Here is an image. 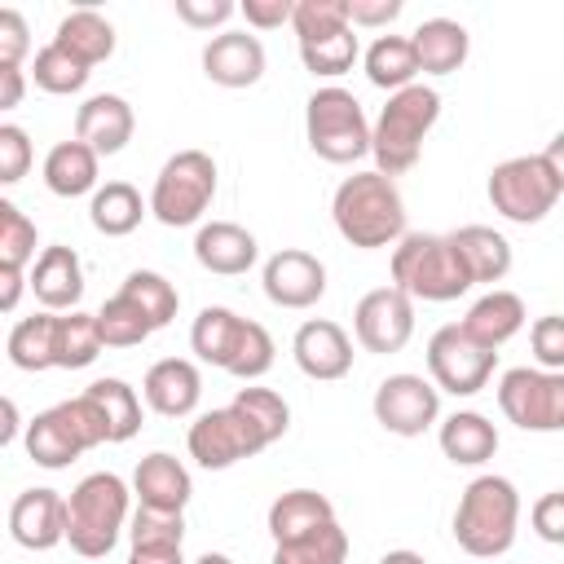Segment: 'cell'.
Wrapping results in <instances>:
<instances>
[{
    "label": "cell",
    "instance_id": "1",
    "mask_svg": "<svg viewBox=\"0 0 564 564\" xmlns=\"http://www.w3.org/2000/svg\"><path fill=\"white\" fill-rule=\"evenodd\" d=\"M291 427V405L273 388H238V397L220 410H207L189 423L185 445L189 458L207 471H225L242 458H256Z\"/></svg>",
    "mask_w": 564,
    "mask_h": 564
},
{
    "label": "cell",
    "instance_id": "2",
    "mask_svg": "<svg viewBox=\"0 0 564 564\" xmlns=\"http://www.w3.org/2000/svg\"><path fill=\"white\" fill-rule=\"evenodd\" d=\"M330 220H335L339 238L361 247V251L397 247L410 234L405 229V198H401L397 181L383 176V172L344 176L335 198H330Z\"/></svg>",
    "mask_w": 564,
    "mask_h": 564
},
{
    "label": "cell",
    "instance_id": "3",
    "mask_svg": "<svg viewBox=\"0 0 564 564\" xmlns=\"http://www.w3.org/2000/svg\"><path fill=\"white\" fill-rule=\"evenodd\" d=\"M189 348H194L198 361H207V366H216V370H225L242 383H256L273 366V335L260 322L238 317L225 304H207L194 317Z\"/></svg>",
    "mask_w": 564,
    "mask_h": 564
},
{
    "label": "cell",
    "instance_id": "4",
    "mask_svg": "<svg viewBox=\"0 0 564 564\" xmlns=\"http://www.w3.org/2000/svg\"><path fill=\"white\" fill-rule=\"evenodd\" d=\"M520 529V494L507 476H476L454 507V542L476 560H498L511 551Z\"/></svg>",
    "mask_w": 564,
    "mask_h": 564
},
{
    "label": "cell",
    "instance_id": "5",
    "mask_svg": "<svg viewBox=\"0 0 564 564\" xmlns=\"http://www.w3.org/2000/svg\"><path fill=\"white\" fill-rule=\"evenodd\" d=\"M441 119V93L427 84H410L401 93H388L375 128H370V154H375V172L383 176H401L419 163L423 154V137L432 132V123Z\"/></svg>",
    "mask_w": 564,
    "mask_h": 564
},
{
    "label": "cell",
    "instance_id": "6",
    "mask_svg": "<svg viewBox=\"0 0 564 564\" xmlns=\"http://www.w3.org/2000/svg\"><path fill=\"white\" fill-rule=\"evenodd\" d=\"M128 502H132V489L123 485V476H115V471L84 476L66 498V542H70V551L84 555V560L110 555L119 533L132 520Z\"/></svg>",
    "mask_w": 564,
    "mask_h": 564
},
{
    "label": "cell",
    "instance_id": "7",
    "mask_svg": "<svg viewBox=\"0 0 564 564\" xmlns=\"http://www.w3.org/2000/svg\"><path fill=\"white\" fill-rule=\"evenodd\" d=\"M392 286L423 304H449L471 286V278H467L458 251L449 247V234L419 229L392 247Z\"/></svg>",
    "mask_w": 564,
    "mask_h": 564
},
{
    "label": "cell",
    "instance_id": "8",
    "mask_svg": "<svg viewBox=\"0 0 564 564\" xmlns=\"http://www.w3.org/2000/svg\"><path fill=\"white\" fill-rule=\"evenodd\" d=\"M93 445H110V436H106V419H101V410L93 405L88 392H79L70 401H57V405L40 410L26 423V454H31L35 467L62 471L79 454H88Z\"/></svg>",
    "mask_w": 564,
    "mask_h": 564
},
{
    "label": "cell",
    "instance_id": "9",
    "mask_svg": "<svg viewBox=\"0 0 564 564\" xmlns=\"http://www.w3.org/2000/svg\"><path fill=\"white\" fill-rule=\"evenodd\" d=\"M291 26H295L304 70H313L322 79L348 75L352 62L361 57L357 31L348 22V0H295Z\"/></svg>",
    "mask_w": 564,
    "mask_h": 564
},
{
    "label": "cell",
    "instance_id": "10",
    "mask_svg": "<svg viewBox=\"0 0 564 564\" xmlns=\"http://www.w3.org/2000/svg\"><path fill=\"white\" fill-rule=\"evenodd\" d=\"M304 141L326 163L366 159L370 154V123H366L361 101L339 84L317 88L308 97V106H304Z\"/></svg>",
    "mask_w": 564,
    "mask_h": 564
},
{
    "label": "cell",
    "instance_id": "11",
    "mask_svg": "<svg viewBox=\"0 0 564 564\" xmlns=\"http://www.w3.org/2000/svg\"><path fill=\"white\" fill-rule=\"evenodd\" d=\"M216 198V159L207 150H176L150 189V216L167 229L198 225Z\"/></svg>",
    "mask_w": 564,
    "mask_h": 564
},
{
    "label": "cell",
    "instance_id": "12",
    "mask_svg": "<svg viewBox=\"0 0 564 564\" xmlns=\"http://www.w3.org/2000/svg\"><path fill=\"white\" fill-rule=\"evenodd\" d=\"M494 212L511 225H538L555 198L564 194L560 181L551 176L546 159L542 154H516V159H502L494 172H489V185H485Z\"/></svg>",
    "mask_w": 564,
    "mask_h": 564
},
{
    "label": "cell",
    "instance_id": "13",
    "mask_svg": "<svg viewBox=\"0 0 564 564\" xmlns=\"http://www.w3.org/2000/svg\"><path fill=\"white\" fill-rule=\"evenodd\" d=\"M498 410L520 432H564V370L511 366L498 379Z\"/></svg>",
    "mask_w": 564,
    "mask_h": 564
},
{
    "label": "cell",
    "instance_id": "14",
    "mask_svg": "<svg viewBox=\"0 0 564 564\" xmlns=\"http://www.w3.org/2000/svg\"><path fill=\"white\" fill-rule=\"evenodd\" d=\"M494 366H498V352L467 339L458 322L432 330V339H427V375L449 397H476L489 383Z\"/></svg>",
    "mask_w": 564,
    "mask_h": 564
},
{
    "label": "cell",
    "instance_id": "15",
    "mask_svg": "<svg viewBox=\"0 0 564 564\" xmlns=\"http://www.w3.org/2000/svg\"><path fill=\"white\" fill-rule=\"evenodd\" d=\"M375 423L392 436H423L441 419V388L423 375H388L375 388Z\"/></svg>",
    "mask_w": 564,
    "mask_h": 564
},
{
    "label": "cell",
    "instance_id": "16",
    "mask_svg": "<svg viewBox=\"0 0 564 564\" xmlns=\"http://www.w3.org/2000/svg\"><path fill=\"white\" fill-rule=\"evenodd\" d=\"M352 335L366 352H401L414 335V300L397 286H375L352 308Z\"/></svg>",
    "mask_w": 564,
    "mask_h": 564
},
{
    "label": "cell",
    "instance_id": "17",
    "mask_svg": "<svg viewBox=\"0 0 564 564\" xmlns=\"http://www.w3.org/2000/svg\"><path fill=\"white\" fill-rule=\"evenodd\" d=\"M260 286H264L269 304H278V308H313L326 295V264L313 251L282 247L264 260Z\"/></svg>",
    "mask_w": 564,
    "mask_h": 564
},
{
    "label": "cell",
    "instance_id": "18",
    "mask_svg": "<svg viewBox=\"0 0 564 564\" xmlns=\"http://www.w3.org/2000/svg\"><path fill=\"white\" fill-rule=\"evenodd\" d=\"M291 357H295V366H300L308 379L330 383V379H344V375L352 370V339H348V330H344L339 322H330V317H308V322L295 330V339H291Z\"/></svg>",
    "mask_w": 564,
    "mask_h": 564
},
{
    "label": "cell",
    "instance_id": "19",
    "mask_svg": "<svg viewBox=\"0 0 564 564\" xmlns=\"http://www.w3.org/2000/svg\"><path fill=\"white\" fill-rule=\"evenodd\" d=\"M9 538L26 551H53L66 542V498L57 489H22L9 507Z\"/></svg>",
    "mask_w": 564,
    "mask_h": 564
},
{
    "label": "cell",
    "instance_id": "20",
    "mask_svg": "<svg viewBox=\"0 0 564 564\" xmlns=\"http://www.w3.org/2000/svg\"><path fill=\"white\" fill-rule=\"evenodd\" d=\"M203 75L220 88H251L264 75V44L251 31H220L203 44Z\"/></svg>",
    "mask_w": 564,
    "mask_h": 564
},
{
    "label": "cell",
    "instance_id": "21",
    "mask_svg": "<svg viewBox=\"0 0 564 564\" xmlns=\"http://www.w3.org/2000/svg\"><path fill=\"white\" fill-rule=\"evenodd\" d=\"M141 397L163 419H189L198 410V397H203V375L185 357H163V361H154L145 370Z\"/></svg>",
    "mask_w": 564,
    "mask_h": 564
},
{
    "label": "cell",
    "instance_id": "22",
    "mask_svg": "<svg viewBox=\"0 0 564 564\" xmlns=\"http://www.w3.org/2000/svg\"><path fill=\"white\" fill-rule=\"evenodd\" d=\"M137 115L119 93H93L79 110H75V141H84L97 154H119L132 141Z\"/></svg>",
    "mask_w": 564,
    "mask_h": 564
},
{
    "label": "cell",
    "instance_id": "23",
    "mask_svg": "<svg viewBox=\"0 0 564 564\" xmlns=\"http://www.w3.org/2000/svg\"><path fill=\"white\" fill-rule=\"evenodd\" d=\"M31 291L44 304V313H75L79 295H84V264L75 256V247H44L35 256L31 269Z\"/></svg>",
    "mask_w": 564,
    "mask_h": 564
},
{
    "label": "cell",
    "instance_id": "24",
    "mask_svg": "<svg viewBox=\"0 0 564 564\" xmlns=\"http://www.w3.org/2000/svg\"><path fill=\"white\" fill-rule=\"evenodd\" d=\"M260 256V242L251 229L234 225V220H212L194 234V260L207 269V273H220V278H238L256 264Z\"/></svg>",
    "mask_w": 564,
    "mask_h": 564
},
{
    "label": "cell",
    "instance_id": "25",
    "mask_svg": "<svg viewBox=\"0 0 564 564\" xmlns=\"http://www.w3.org/2000/svg\"><path fill=\"white\" fill-rule=\"evenodd\" d=\"M524 322H529V313H524V300L516 295V291H485L471 308H467V317L458 322L463 326V335L467 339H476L480 348H489V352H498L507 339H516L520 330H524Z\"/></svg>",
    "mask_w": 564,
    "mask_h": 564
},
{
    "label": "cell",
    "instance_id": "26",
    "mask_svg": "<svg viewBox=\"0 0 564 564\" xmlns=\"http://www.w3.org/2000/svg\"><path fill=\"white\" fill-rule=\"evenodd\" d=\"M132 494H137L141 507H154V511H185V502H189V494H194V480H189V471H185L181 458L154 449V454H145V458L137 463V471H132Z\"/></svg>",
    "mask_w": 564,
    "mask_h": 564
},
{
    "label": "cell",
    "instance_id": "27",
    "mask_svg": "<svg viewBox=\"0 0 564 564\" xmlns=\"http://www.w3.org/2000/svg\"><path fill=\"white\" fill-rule=\"evenodd\" d=\"M410 44H414L419 70H427V75H454L467 62V53H471V35L454 18H427V22H419L414 35H410Z\"/></svg>",
    "mask_w": 564,
    "mask_h": 564
},
{
    "label": "cell",
    "instance_id": "28",
    "mask_svg": "<svg viewBox=\"0 0 564 564\" xmlns=\"http://www.w3.org/2000/svg\"><path fill=\"white\" fill-rule=\"evenodd\" d=\"M436 441H441V454L454 467H480V463H489L498 454V427L480 410H454L441 423Z\"/></svg>",
    "mask_w": 564,
    "mask_h": 564
},
{
    "label": "cell",
    "instance_id": "29",
    "mask_svg": "<svg viewBox=\"0 0 564 564\" xmlns=\"http://www.w3.org/2000/svg\"><path fill=\"white\" fill-rule=\"evenodd\" d=\"M449 247L458 251L471 286L476 282H502L511 273V242L489 225H463L449 234Z\"/></svg>",
    "mask_w": 564,
    "mask_h": 564
},
{
    "label": "cell",
    "instance_id": "30",
    "mask_svg": "<svg viewBox=\"0 0 564 564\" xmlns=\"http://www.w3.org/2000/svg\"><path fill=\"white\" fill-rule=\"evenodd\" d=\"M97 150H88L84 141H57L44 154V185L57 198H79V194H97Z\"/></svg>",
    "mask_w": 564,
    "mask_h": 564
},
{
    "label": "cell",
    "instance_id": "31",
    "mask_svg": "<svg viewBox=\"0 0 564 564\" xmlns=\"http://www.w3.org/2000/svg\"><path fill=\"white\" fill-rule=\"evenodd\" d=\"M330 520H335V507H330V498L317 494V489H286V494H278L273 507H269L273 546H278V542H291V538H300V533H313V529H322V524H330Z\"/></svg>",
    "mask_w": 564,
    "mask_h": 564
},
{
    "label": "cell",
    "instance_id": "32",
    "mask_svg": "<svg viewBox=\"0 0 564 564\" xmlns=\"http://www.w3.org/2000/svg\"><path fill=\"white\" fill-rule=\"evenodd\" d=\"M106 339H101V326H97V313H57L53 322V366L57 370H84L101 357Z\"/></svg>",
    "mask_w": 564,
    "mask_h": 564
},
{
    "label": "cell",
    "instance_id": "33",
    "mask_svg": "<svg viewBox=\"0 0 564 564\" xmlns=\"http://www.w3.org/2000/svg\"><path fill=\"white\" fill-rule=\"evenodd\" d=\"M53 44H62L66 53H75L84 66H97V62H106L110 53H115V26L97 13V9H70L62 22H57V31H53Z\"/></svg>",
    "mask_w": 564,
    "mask_h": 564
},
{
    "label": "cell",
    "instance_id": "34",
    "mask_svg": "<svg viewBox=\"0 0 564 564\" xmlns=\"http://www.w3.org/2000/svg\"><path fill=\"white\" fill-rule=\"evenodd\" d=\"M145 212H150V203H141L137 185H128V181H106V185H97V194H93V203H88V220H93V229L106 234V238L132 234Z\"/></svg>",
    "mask_w": 564,
    "mask_h": 564
},
{
    "label": "cell",
    "instance_id": "35",
    "mask_svg": "<svg viewBox=\"0 0 564 564\" xmlns=\"http://www.w3.org/2000/svg\"><path fill=\"white\" fill-rule=\"evenodd\" d=\"M366 79L375 88H388V93H401L414 84L419 75V57H414V44L410 35H379L370 48H366Z\"/></svg>",
    "mask_w": 564,
    "mask_h": 564
},
{
    "label": "cell",
    "instance_id": "36",
    "mask_svg": "<svg viewBox=\"0 0 564 564\" xmlns=\"http://www.w3.org/2000/svg\"><path fill=\"white\" fill-rule=\"evenodd\" d=\"M84 392H88L93 405L101 410L110 445H123V441H132V436L141 432V397H137V388H128L123 379H97V383H88Z\"/></svg>",
    "mask_w": 564,
    "mask_h": 564
},
{
    "label": "cell",
    "instance_id": "37",
    "mask_svg": "<svg viewBox=\"0 0 564 564\" xmlns=\"http://www.w3.org/2000/svg\"><path fill=\"white\" fill-rule=\"evenodd\" d=\"M97 326H101V339L106 348H137L154 335V322L145 317V308L128 295V291H115L101 308H97Z\"/></svg>",
    "mask_w": 564,
    "mask_h": 564
},
{
    "label": "cell",
    "instance_id": "38",
    "mask_svg": "<svg viewBox=\"0 0 564 564\" xmlns=\"http://www.w3.org/2000/svg\"><path fill=\"white\" fill-rule=\"evenodd\" d=\"M344 560H348V533L339 529V520L273 546V564H344Z\"/></svg>",
    "mask_w": 564,
    "mask_h": 564
},
{
    "label": "cell",
    "instance_id": "39",
    "mask_svg": "<svg viewBox=\"0 0 564 564\" xmlns=\"http://www.w3.org/2000/svg\"><path fill=\"white\" fill-rule=\"evenodd\" d=\"M88 75H93V66H84L75 53H66L62 44H44L40 53H35V62H31V79L44 88V93H53V97H70V93H79L84 84H88Z\"/></svg>",
    "mask_w": 564,
    "mask_h": 564
},
{
    "label": "cell",
    "instance_id": "40",
    "mask_svg": "<svg viewBox=\"0 0 564 564\" xmlns=\"http://www.w3.org/2000/svg\"><path fill=\"white\" fill-rule=\"evenodd\" d=\"M53 322L57 313H35L9 330V361L18 370H53Z\"/></svg>",
    "mask_w": 564,
    "mask_h": 564
},
{
    "label": "cell",
    "instance_id": "41",
    "mask_svg": "<svg viewBox=\"0 0 564 564\" xmlns=\"http://www.w3.org/2000/svg\"><path fill=\"white\" fill-rule=\"evenodd\" d=\"M119 291H128V295L145 308V317L154 322V330H163V326L176 317V308H181L176 286H172L163 273H154V269H132V273L123 278V286H119Z\"/></svg>",
    "mask_w": 564,
    "mask_h": 564
},
{
    "label": "cell",
    "instance_id": "42",
    "mask_svg": "<svg viewBox=\"0 0 564 564\" xmlns=\"http://www.w3.org/2000/svg\"><path fill=\"white\" fill-rule=\"evenodd\" d=\"M35 260V220L18 203L0 198V269H26Z\"/></svg>",
    "mask_w": 564,
    "mask_h": 564
},
{
    "label": "cell",
    "instance_id": "43",
    "mask_svg": "<svg viewBox=\"0 0 564 564\" xmlns=\"http://www.w3.org/2000/svg\"><path fill=\"white\" fill-rule=\"evenodd\" d=\"M132 546H181L185 542V511H154L137 507L128 520Z\"/></svg>",
    "mask_w": 564,
    "mask_h": 564
},
{
    "label": "cell",
    "instance_id": "44",
    "mask_svg": "<svg viewBox=\"0 0 564 564\" xmlns=\"http://www.w3.org/2000/svg\"><path fill=\"white\" fill-rule=\"evenodd\" d=\"M529 348H533V361L542 370H564V317L560 313H546L529 326Z\"/></svg>",
    "mask_w": 564,
    "mask_h": 564
},
{
    "label": "cell",
    "instance_id": "45",
    "mask_svg": "<svg viewBox=\"0 0 564 564\" xmlns=\"http://www.w3.org/2000/svg\"><path fill=\"white\" fill-rule=\"evenodd\" d=\"M31 167V141L18 123H0V181L18 185Z\"/></svg>",
    "mask_w": 564,
    "mask_h": 564
},
{
    "label": "cell",
    "instance_id": "46",
    "mask_svg": "<svg viewBox=\"0 0 564 564\" xmlns=\"http://www.w3.org/2000/svg\"><path fill=\"white\" fill-rule=\"evenodd\" d=\"M529 520H533V533H538L542 542H551V546H564V489H551V494H542V498L533 502Z\"/></svg>",
    "mask_w": 564,
    "mask_h": 564
},
{
    "label": "cell",
    "instance_id": "47",
    "mask_svg": "<svg viewBox=\"0 0 564 564\" xmlns=\"http://www.w3.org/2000/svg\"><path fill=\"white\" fill-rule=\"evenodd\" d=\"M238 13L234 0H176V18L194 31H212V26H225L229 18Z\"/></svg>",
    "mask_w": 564,
    "mask_h": 564
},
{
    "label": "cell",
    "instance_id": "48",
    "mask_svg": "<svg viewBox=\"0 0 564 564\" xmlns=\"http://www.w3.org/2000/svg\"><path fill=\"white\" fill-rule=\"evenodd\" d=\"M31 53V31L18 9H0V66H22Z\"/></svg>",
    "mask_w": 564,
    "mask_h": 564
},
{
    "label": "cell",
    "instance_id": "49",
    "mask_svg": "<svg viewBox=\"0 0 564 564\" xmlns=\"http://www.w3.org/2000/svg\"><path fill=\"white\" fill-rule=\"evenodd\" d=\"M238 13L247 18V26H256V31H273V26H282V22H291L295 0H242Z\"/></svg>",
    "mask_w": 564,
    "mask_h": 564
},
{
    "label": "cell",
    "instance_id": "50",
    "mask_svg": "<svg viewBox=\"0 0 564 564\" xmlns=\"http://www.w3.org/2000/svg\"><path fill=\"white\" fill-rule=\"evenodd\" d=\"M401 18V0H348V22L357 26H392Z\"/></svg>",
    "mask_w": 564,
    "mask_h": 564
},
{
    "label": "cell",
    "instance_id": "51",
    "mask_svg": "<svg viewBox=\"0 0 564 564\" xmlns=\"http://www.w3.org/2000/svg\"><path fill=\"white\" fill-rule=\"evenodd\" d=\"M22 88H26L22 66H0V110H13L22 101Z\"/></svg>",
    "mask_w": 564,
    "mask_h": 564
},
{
    "label": "cell",
    "instance_id": "52",
    "mask_svg": "<svg viewBox=\"0 0 564 564\" xmlns=\"http://www.w3.org/2000/svg\"><path fill=\"white\" fill-rule=\"evenodd\" d=\"M128 564H185L181 546H132Z\"/></svg>",
    "mask_w": 564,
    "mask_h": 564
},
{
    "label": "cell",
    "instance_id": "53",
    "mask_svg": "<svg viewBox=\"0 0 564 564\" xmlns=\"http://www.w3.org/2000/svg\"><path fill=\"white\" fill-rule=\"evenodd\" d=\"M22 300V269H0V308L13 313Z\"/></svg>",
    "mask_w": 564,
    "mask_h": 564
},
{
    "label": "cell",
    "instance_id": "54",
    "mask_svg": "<svg viewBox=\"0 0 564 564\" xmlns=\"http://www.w3.org/2000/svg\"><path fill=\"white\" fill-rule=\"evenodd\" d=\"M542 159H546V167H551V176L560 181V189H564V132H555L551 141H546V150H542Z\"/></svg>",
    "mask_w": 564,
    "mask_h": 564
},
{
    "label": "cell",
    "instance_id": "55",
    "mask_svg": "<svg viewBox=\"0 0 564 564\" xmlns=\"http://www.w3.org/2000/svg\"><path fill=\"white\" fill-rule=\"evenodd\" d=\"M18 427H22V423H18V405L4 397V427H0V441L13 445V441H18Z\"/></svg>",
    "mask_w": 564,
    "mask_h": 564
},
{
    "label": "cell",
    "instance_id": "56",
    "mask_svg": "<svg viewBox=\"0 0 564 564\" xmlns=\"http://www.w3.org/2000/svg\"><path fill=\"white\" fill-rule=\"evenodd\" d=\"M379 564H427V560H423L419 551H405V546H401V551H388V555H379Z\"/></svg>",
    "mask_w": 564,
    "mask_h": 564
},
{
    "label": "cell",
    "instance_id": "57",
    "mask_svg": "<svg viewBox=\"0 0 564 564\" xmlns=\"http://www.w3.org/2000/svg\"><path fill=\"white\" fill-rule=\"evenodd\" d=\"M194 564H234V560H229V555H220V551H207V555H198Z\"/></svg>",
    "mask_w": 564,
    "mask_h": 564
}]
</instances>
